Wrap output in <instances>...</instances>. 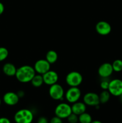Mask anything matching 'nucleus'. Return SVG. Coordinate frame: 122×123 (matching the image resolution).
Segmentation results:
<instances>
[{"instance_id": "nucleus-1", "label": "nucleus", "mask_w": 122, "mask_h": 123, "mask_svg": "<svg viewBox=\"0 0 122 123\" xmlns=\"http://www.w3.org/2000/svg\"><path fill=\"white\" fill-rule=\"evenodd\" d=\"M36 74L33 67L29 65H24L17 68L16 78L17 80L23 84L31 82V80Z\"/></svg>"}, {"instance_id": "nucleus-2", "label": "nucleus", "mask_w": 122, "mask_h": 123, "mask_svg": "<svg viewBox=\"0 0 122 123\" xmlns=\"http://www.w3.org/2000/svg\"><path fill=\"white\" fill-rule=\"evenodd\" d=\"M16 123H32L33 120V112L28 109H22L16 112L14 116Z\"/></svg>"}, {"instance_id": "nucleus-3", "label": "nucleus", "mask_w": 122, "mask_h": 123, "mask_svg": "<svg viewBox=\"0 0 122 123\" xmlns=\"http://www.w3.org/2000/svg\"><path fill=\"white\" fill-rule=\"evenodd\" d=\"M82 74L77 71H72L67 74L65 78L66 83L70 87H78L82 83Z\"/></svg>"}, {"instance_id": "nucleus-4", "label": "nucleus", "mask_w": 122, "mask_h": 123, "mask_svg": "<svg viewBox=\"0 0 122 123\" xmlns=\"http://www.w3.org/2000/svg\"><path fill=\"white\" fill-rule=\"evenodd\" d=\"M49 94L55 100H62L65 96L64 89L60 84H56L50 85L49 90Z\"/></svg>"}, {"instance_id": "nucleus-5", "label": "nucleus", "mask_w": 122, "mask_h": 123, "mask_svg": "<svg viewBox=\"0 0 122 123\" xmlns=\"http://www.w3.org/2000/svg\"><path fill=\"white\" fill-rule=\"evenodd\" d=\"M55 115L62 119L67 118L72 114L71 106L67 103H61L57 105L55 109Z\"/></svg>"}, {"instance_id": "nucleus-6", "label": "nucleus", "mask_w": 122, "mask_h": 123, "mask_svg": "<svg viewBox=\"0 0 122 123\" xmlns=\"http://www.w3.org/2000/svg\"><path fill=\"white\" fill-rule=\"evenodd\" d=\"M108 91L110 94L115 97H120L122 94V80L114 79L110 80Z\"/></svg>"}, {"instance_id": "nucleus-7", "label": "nucleus", "mask_w": 122, "mask_h": 123, "mask_svg": "<svg viewBox=\"0 0 122 123\" xmlns=\"http://www.w3.org/2000/svg\"><path fill=\"white\" fill-rule=\"evenodd\" d=\"M81 96V90L78 87H70L65 94V97L67 102L72 104L79 101Z\"/></svg>"}, {"instance_id": "nucleus-8", "label": "nucleus", "mask_w": 122, "mask_h": 123, "mask_svg": "<svg viewBox=\"0 0 122 123\" xmlns=\"http://www.w3.org/2000/svg\"><path fill=\"white\" fill-rule=\"evenodd\" d=\"M83 102L86 105V106L94 107L99 106L100 103L99 95L93 92H89L85 94L83 96Z\"/></svg>"}, {"instance_id": "nucleus-9", "label": "nucleus", "mask_w": 122, "mask_h": 123, "mask_svg": "<svg viewBox=\"0 0 122 123\" xmlns=\"http://www.w3.org/2000/svg\"><path fill=\"white\" fill-rule=\"evenodd\" d=\"M50 64L45 59L38 60L35 62L33 68L36 73L39 74H44L50 70Z\"/></svg>"}, {"instance_id": "nucleus-10", "label": "nucleus", "mask_w": 122, "mask_h": 123, "mask_svg": "<svg viewBox=\"0 0 122 123\" xmlns=\"http://www.w3.org/2000/svg\"><path fill=\"white\" fill-rule=\"evenodd\" d=\"M95 30L97 33L100 36H107L111 32V26L107 22L102 20L97 23Z\"/></svg>"}, {"instance_id": "nucleus-11", "label": "nucleus", "mask_w": 122, "mask_h": 123, "mask_svg": "<svg viewBox=\"0 0 122 123\" xmlns=\"http://www.w3.org/2000/svg\"><path fill=\"white\" fill-rule=\"evenodd\" d=\"M114 70L112 64L109 62H105L99 66L98 73L100 78H108L112 74Z\"/></svg>"}, {"instance_id": "nucleus-12", "label": "nucleus", "mask_w": 122, "mask_h": 123, "mask_svg": "<svg viewBox=\"0 0 122 123\" xmlns=\"http://www.w3.org/2000/svg\"><path fill=\"white\" fill-rule=\"evenodd\" d=\"M19 97L17 94L14 92H7L4 94L2 97L3 102L6 105L8 106H14L17 104L19 102Z\"/></svg>"}, {"instance_id": "nucleus-13", "label": "nucleus", "mask_w": 122, "mask_h": 123, "mask_svg": "<svg viewBox=\"0 0 122 123\" xmlns=\"http://www.w3.org/2000/svg\"><path fill=\"white\" fill-rule=\"evenodd\" d=\"M43 78L44 84L50 86V85H52L57 82L59 79V76L55 71L50 70L47 72L43 74Z\"/></svg>"}, {"instance_id": "nucleus-14", "label": "nucleus", "mask_w": 122, "mask_h": 123, "mask_svg": "<svg viewBox=\"0 0 122 123\" xmlns=\"http://www.w3.org/2000/svg\"><path fill=\"white\" fill-rule=\"evenodd\" d=\"M86 108L87 106L83 102L78 101L72 105V113H74L77 115H80L86 111Z\"/></svg>"}, {"instance_id": "nucleus-15", "label": "nucleus", "mask_w": 122, "mask_h": 123, "mask_svg": "<svg viewBox=\"0 0 122 123\" xmlns=\"http://www.w3.org/2000/svg\"><path fill=\"white\" fill-rule=\"evenodd\" d=\"M16 71L17 68L16 66L10 62H7L2 67V72L7 76H15Z\"/></svg>"}, {"instance_id": "nucleus-16", "label": "nucleus", "mask_w": 122, "mask_h": 123, "mask_svg": "<svg viewBox=\"0 0 122 123\" xmlns=\"http://www.w3.org/2000/svg\"><path fill=\"white\" fill-rule=\"evenodd\" d=\"M57 59H58V55H57V53L55 50H50L46 53L45 60L50 64H53L55 63L57 61Z\"/></svg>"}, {"instance_id": "nucleus-17", "label": "nucleus", "mask_w": 122, "mask_h": 123, "mask_svg": "<svg viewBox=\"0 0 122 123\" xmlns=\"http://www.w3.org/2000/svg\"><path fill=\"white\" fill-rule=\"evenodd\" d=\"M31 83L32 86L35 88H39L43 84H44L43 75L36 73L35 75L33 76V78L31 80Z\"/></svg>"}, {"instance_id": "nucleus-18", "label": "nucleus", "mask_w": 122, "mask_h": 123, "mask_svg": "<svg viewBox=\"0 0 122 123\" xmlns=\"http://www.w3.org/2000/svg\"><path fill=\"white\" fill-rule=\"evenodd\" d=\"M92 121V116L86 112L78 115V122L80 123H91Z\"/></svg>"}, {"instance_id": "nucleus-19", "label": "nucleus", "mask_w": 122, "mask_h": 123, "mask_svg": "<svg viewBox=\"0 0 122 123\" xmlns=\"http://www.w3.org/2000/svg\"><path fill=\"white\" fill-rule=\"evenodd\" d=\"M110 96H111V94L108 90H103L99 95L100 103L102 104L107 103L110 100Z\"/></svg>"}, {"instance_id": "nucleus-20", "label": "nucleus", "mask_w": 122, "mask_h": 123, "mask_svg": "<svg viewBox=\"0 0 122 123\" xmlns=\"http://www.w3.org/2000/svg\"><path fill=\"white\" fill-rule=\"evenodd\" d=\"M112 67L114 72H120L122 71V60L120 59L114 60L112 64Z\"/></svg>"}, {"instance_id": "nucleus-21", "label": "nucleus", "mask_w": 122, "mask_h": 123, "mask_svg": "<svg viewBox=\"0 0 122 123\" xmlns=\"http://www.w3.org/2000/svg\"><path fill=\"white\" fill-rule=\"evenodd\" d=\"M8 56V49L4 47H0V62L4 61Z\"/></svg>"}, {"instance_id": "nucleus-22", "label": "nucleus", "mask_w": 122, "mask_h": 123, "mask_svg": "<svg viewBox=\"0 0 122 123\" xmlns=\"http://www.w3.org/2000/svg\"><path fill=\"white\" fill-rule=\"evenodd\" d=\"M67 120L69 123H77L78 122V115L72 113L68 117Z\"/></svg>"}, {"instance_id": "nucleus-23", "label": "nucleus", "mask_w": 122, "mask_h": 123, "mask_svg": "<svg viewBox=\"0 0 122 123\" xmlns=\"http://www.w3.org/2000/svg\"><path fill=\"white\" fill-rule=\"evenodd\" d=\"M110 81L107 80V78H103V80L100 82V86L103 90H108Z\"/></svg>"}, {"instance_id": "nucleus-24", "label": "nucleus", "mask_w": 122, "mask_h": 123, "mask_svg": "<svg viewBox=\"0 0 122 123\" xmlns=\"http://www.w3.org/2000/svg\"><path fill=\"white\" fill-rule=\"evenodd\" d=\"M49 123H63V121H62V118L55 115V117L51 118V119L49 121Z\"/></svg>"}, {"instance_id": "nucleus-25", "label": "nucleus", "mask_w": 122, "mask_h": 123, "mask_svg": "<svg viewBox=\"0 0 122 123\" xmlns=\"http://www.w3.org/2000/svg\"><path fill=\"white\" fill-rule=\"evenodd\" d=\"M37 123H49L48 120L44 117H41L38 119Z\"/></svg>"}, {"instance_id": "nucleus-26", "label": "nucleus", "mask_w": 122, "mask_h": 123, "mask_svg": "<svg viewBox=\"0 0 122 123\" xmlns=\"http://www.w3.org/2000/svg\"><path fill=\"white\" fill-rule=\"evenodd\" d=\"M0 123H11L10 120L6 117L0 118Z\"/></svg>"}, {"instance_id": "nucleus-27", "label": "nucleus", "mask_w": 122, "mask_h": 123, "mask_svg": "<svg viewBox=\"0 0 122 123\" xmlns=\"http://www.w3.org/2000/svg\"><path fill=\"white\" fill-rule=\"evenodd\" d=\"M4 9L5 8H4V4L2 3V2H0V16L4 13Z\"/></svg>"}, {"instance_id": "nucleus-28", "label": "nucleus", "mask_w": 122, "mask_h": 123, "mask_svg": "<svg viewBox=\"0 0 122 123\" xmlns=\"http://www.w3.org/2000/svg\"><path fill=\"white\" fill-rule=\"evenodd\" d=\"M17 94L18 96H19L20 98L24 97V96H25V92H24L23 91H22V90H20V91H18V92H17Z\"/></svg>"}, {"instance_id": "nucleus-29", "label": "nucleus", "mask_w": 122, "mask_h": 123, "mask_svg": "<svg viewBox=\"0 0 122 123\" xmlns=\"http://www.w3.org/2000/svg\"><path fill=\"white\" fill-rule=\"evenodd\" d=\"M91 123H102L101 121H99V120H94V121H92Z\"/></svg>"}, {"instance_id": "nucleus-30", "label": "nucleus", "mask_w": 122, "mask_h": 123, "mask_svg": "<svg viewBox=\"0 0 122 123\" xmlns=\"http://www.w3.org/2000/svg\"><path fill=\"white\" fill-rule=\"evenodd\" d=\"M120 99H121V101H122V94L120 96Z\"/></svg>"}, {"instance_id": "nucleus-31", "label": "nucleus", "mask_w": 122, "mask_h": 123, "mask_svg": "<svg viewBox=\"0 0 122 123\" xmlns=\"http://www.w3.org/2000/svg\"><path fill=\"white\" fill-rule=\"evenodd\" d=\"M1 98H0V106H1Z\"/></svg>"}, {"instance_id": "nucleus-32", "label": "nucleus", "mask_w": 122, "mask_h": 123, "mask_svg": "<svg viewBox=\"0 0 122 123\" xmlns=\"http://www.w3.org/2000/svg\"><path fill=\"white\" fill-rule=\"evenodd\" d=\"M0 73H1V70H0Z\"/></svg>"}]
</instances>
